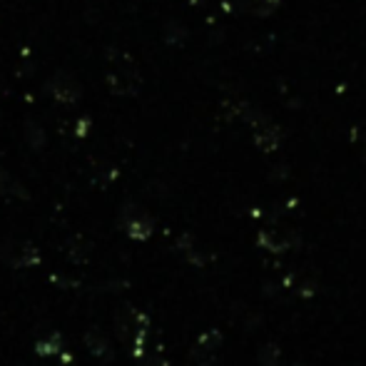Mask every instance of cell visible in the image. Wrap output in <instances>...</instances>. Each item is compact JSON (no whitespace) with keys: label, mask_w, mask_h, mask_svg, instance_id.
I'll list each match as a JSON object with an SVG mask.
<instances>
[{"label":"cell","mask_w":366,"mask_h":366,"mask_svg":"<svg viewBox=\"0 0 366 366\" xmlns=\"http://www.w3.org/2000/svg\"><path fill=\"white\" fill-rule=\"evenodd\" d=\"M115 334L122 344H127L135 359H142L147 352V334H149V317L140 309L122 304L115 314Z\"/></svg>","instance_id":"1"},{"label":"cell","mask_w":366,"mask_h":366,"mask_svg":"<svg viewBox=\"0 0 366 366\" xmlns=\"http://www.w3.org/2000/svg\"><path fill=\"white\" fill-rule=\"evenodd\" d=\"M107 87L115 95H137L142 87V75L132 58L125 53L110 50V70H107Z\"/></svg>","instance_id":"2"},{"label":"cell","mask_w":366,"mask_h":366,"mask_svg":"<svg viewBox=\"0 0 366 366\" xmlns=\"http://www.w3.org/2000/svg\"><path fill=\"white\" fill-rule=\"evenodd\" d=\"M117 224H120V229L135 242L149 239V237H152V232H154V219L149 217L145 209L137 207V204H132V202L125 204V207L120 209Z\"/></svg>","instance_id":"3"},{"label":"cell","mask_w":366,"mask_h":366,"mask_svg":"<svg viewBox=\"0 0 366 366\" xmlns=\"http://www.w3.org/2000/svg\"><path fill=\"white\" fill-rule=\"evenodd\" d=\"M0 262L5 267H13V269H28V267H38L43 262V257L28 242L8 239L0 244Z\"/></svg>","instance_id":"4"},{"label":"cell","mask_w":366,"mask_h":366,"mask_svg":"<svg viewBox=\"0 0 366 366\" xmlns=\"http://www.w3.org/2000/svg\"><path fill=\"white\" fill-rule=\"evenodd\" d=\"M247 120H249L252 135L254 142L262 152H274L282 142V127L277 122H272L269 117H264L262 112H247Z\"/></svg>","instance_id":"5"},{"label":"cell","mask_w":366,"mask_h":366,"mask_svg":"<svg viewBox=\"0 0 366 366\" xmlns=\"http://www.w3.org/2000/svg\"><path fill=\"white\" fill-rule=\"evenodd\" d=\"M257 244L272 254H285L292 247L299 244V234L292 229H280V227H267L257 234Z\"/></svg>","instance_id":"6"},{"label":"cell","mask_w":366,"mask_h":366,"mask_svg":"<svg viewBox=\"0 0 366 366\" xmlns=\"http://www.w3.org/2000/svg\"><path fill=\"white\" fill-rule=\"evenodd\" d=\"M48 92L53 95L55 102H60V105H75L82 95V87L70 73H58V75L50 77Z\"/></svg>","instance_id":"7"},{"label":"cell","mask_w":366,"mask_h":366,"mask_svg":"<svg viewBox=\"0 0 366 366\" xmlns=\"http://www.w3.org/2000/svg\"><path fill=\"white\" fill-rule=\"evenodd\" d=\"M85 347H87V352H90L92 357L100 359V362H105V364H110L112 359H115V352H112L110 339H107L100 329H90V332L85 334Z\"/></svg>","instance_id":"8"},{"label":"cell","mask_w":366,"mask_h":366,"mask_svg":"<svg viewBox=\"0 0 366 366\" xmlns=\"http://www.w3.org/2000/svg\"><path fill=\"white\" fill-rule=\"evenodd\" d=\"M222 344H224V337H222V332H217V329H209V332L199 334V339L194 342L189 357H212V354H217L219 349H222Z\"/></svg>","instance_id":"9"},{"label":"cell","mask_w":366,"mask_h":366,"mask_svg":"<svg viewBox=\"0 0 366 366\" xmlns=\"http://www.w3.org/2000/svg\"><path fill=\"white\" fill-rule=\"evenodd\" d=\"M35 352H38L40 357H60V354L65 352V339L55 332V334H50V337L40 339V342L35 344Z\"/></svg>","instance_id":"10"},{"label":"cell","mask_w":366,"mask_h":366,"mask_svg":"<svg viewBox=\"0 0 366 366\" xmlns=\"http://www.w3.org/2000/svg\"><path fill=\"white\" fill-rule=\"evenodd\" d=\"M177 247H179V252L184 254V259L192 262L194 267H202L204 262H207L202 254H199V249H197V244H194L192 234H182V237H179V239H177Z\"/></svg>","instance_id":"11"},{"label":"cell","mask_w":366,"mask_h":366,"mask_svg":"<svg viewBox=\"0 0 366 366\" xmlns=\"http://www.w3.org/2000/svg\"><path fill=\"white\" fill-rule=\"evenodd\" d=\"M244 13H252V15H269L272 10H277L280 0H237Z\"/></svg>","instance_id":"12"},{"label":"cell","mask_w":366,"mask_h":366,"mask_svg":"<svg viewBox=\"0 0 366 366\" xmlns=\"http://www.w3.org/2000/svg\"><path fill=\"white\" fill-rule=\"evenodd\" d=\"M257 362H259V366H280V362H282L280 344H274V342L262 344L259 352H257Z\"/></svg>","instance_id":"13"},{"label":"cell","mask_w":366,"mask_h":366,"mask_svg":"<svg viewBox=\"0 0 366 366\" xmlns=\"http://www.w3.org/2000/svg\"><path fill=\"white\" fill-rule=\"evenodd\" d=\"M90 249H92L90 242L82 239V237H73L68 244V259L73 262V264H82V262L90 257Z\"/></svg>","instance_id":"14"},{"label":"cell","mask_w":366,"mask_h":366,"mask_svg":"<svg viewBox=\"0 0 366 366\" xmlns=\"http://www.w3.org/2000/svg\"><path fill=\"white\" fill-rule=\"evenodd\" d=\"M5 194H18V197H23L25 189L20 187V184L15 182V179L10 177L3 167H0V197H5Z\"/></svg>","instance_id":"15"},{"label":"cell","mask_w":366,"mask_h":366,"mask_svg":"<svg viewBox=\"0 0 366 366\" xmlns=\"http://www.w3.org/2000/svg\"><path fill=\"white\" fill-rule=\"evenodd\" d=\"M287 287H292V292L302 294V297H312L314 294V282L307 280V277H302V280H297V277H287Z\"/></svg>","instance_id":"16"},{"label":"cell","mask_w":366,"mask_h":366,"mask_svg":"<svg viewBox=\"0 0 366 366\" xmlns=\"http://www.w3.org/2000/svg\"><path fill=\"white\" fill-rule=\"evenodd\" d=\"M140 362H142V366H169L167 359H164L159 352H145Z\"/></svg>","instance_id":"17"},{"label":"cell","mask_w":366,"mask_h":366,"mask_svg":"<svg viewBox=\"0 0 366 366\" xmlns=\"http://www.w3.org/2000/svg\"><path fill=\"white\" fill-rule=\"evenodd\" d=\"M28 140H30V145H33V147H40L45 142L43 130H38L35 125H28Z\"/></svg>","instance_id":"18"},{"label":"cell","mask_w":366,"mask_h":366,"mask_svg":"<svg viewBox=\"0 0 366 366\" xmlns=\"http://www.w3.org/2000/svg\"><path fill=\"white\" fill-rule=\"evenodd\" d=\"M189 366H219L217 354L212 357H189Z\"/></svg>","instance_id":"19"}]
</instances>
